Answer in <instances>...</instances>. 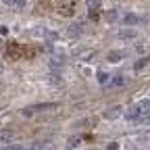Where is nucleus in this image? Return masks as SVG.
<instances>
[{"label": "nucleus", "mask_w": 150, "mask_h": 150, "mask_svg": "<svg viewBox=\"0 0 150 150\" xmlns=\"http://www.w3.org/2000/svg\"><path fill=\"white\" fill-rule=\"evenodd\" d=\"M67 146H69V148H77V146H79V138H69Z\"/></svg>", "instance_id": "14"}, {"label": "nucleus", "mask_w": 150, "mask_h": 150, "mask_svg": "<svg viewBox=\"0 0 150 150\" xmlns=\"http://www.w3.org/2000/svg\"><path fill=\"white\" fill-rule=\"evenodd\" d=\"M121 59H123V52H121V50H110V52L106 54V61H108V63H119Z\"/></svg>", "instance_id": "5"}, {"label": "nucleus", "mask_w": 150, "mask_h": 150, "mask_svg": "<svg viewBox=\"0 0 150 150\" xmlns=\"http://www.w3.org/2000/svg\"><path fill=\"white\" fill-rule=\"evenodd\" d=\"M11 136H13L11 131H0V142H6V140H8Z\"/></svg>", "instance_id": "16"}, {"label": "nucleus", "mask_w": 150, "mask_h": 150, "mask_svg": "<svg viewBox=\"0 0 150 150\" xmlns=\"http://www.w3.org/2000/svg\"><path fill=\"white\" fill-rule=\"evenodd\" d=\"M125 81H127V79L123 77V75H115V77L110 79V86H123Z\"/></svg>", "instance_id": "11"}, {"label": "nucleus", "mask_w": 150, "mask_h": 150, "mask_svg": "<svg viewBox=\"0 0 150 150\" xmlns=\"http://www.w3.org/2000/svg\"><path fill=\"white\" fill-rule=\"evenodd\" d=\"M140 108H142L144 115H146V112H150V100H142V102H140Z\"/></svg>", "instance_id": "13"}, {"label": "nucleus", "mask_w": 150, "mask_h": 150, "mask_svg": "<svg viewBox=\"0 0 150 150\" xmlns=\"http://www.w3.org/2000/svg\"><path fill=\"white\" fill-rule=\"evenodd\" d=\"M6 33H8V29H6V27L2 25V27H0V35H6Z\"/></svg>", "instance_id": "21"}, {"label": "nucleus", "mask_w": 150, "mask_h": 150, "mask_svg": "<svg viewBox=\"0 0 150 150\" xmlns=\"http://www.w3.org/2000/svg\"><path fill=\"white\" fill-rule=\"evenodd\" d=\"M98 81H100L102 86H104V83H108V81H110V75H108V73H104V71H98Z\"/></svg>", "instance_id": "12"}, {"label": "nucleus", "mask_w": 150, "mask_h": 150, "mask_svg": "<svg viewBox=\"0 0 150 150\" xmlns=\"http://www.w3.org/2000/svg\"><path fill=\"white\" fill-rule=\"evenodd\" d=\"M86 4H88V13H98L100 0H86Z\"/></svg>", "instance_id": "8"}, {"label": "nucleus", "mask_w": 150, "mask_h": 150, "mask_svg": "<svg viewBox=\"0 0 150 150\" xmlns=\"http://www.w3.org/2000/svg\"><path fill=\"white\" fill-rule=\"evenodd\" d=\"M63 65V56H59V59H52L50 61V67H61Z\"/></svg>", "instance_id": "15"}, {"label": "nucleus", "mask_w": 150, "mask_h": 150, "mask_svg": "<svg viewBox=\"0 0 150 150\" xmlns=\"http://www.w3.org/2000/svg\"><path fill=\"white\" fill-rule=\"evenodd\" d=\"M79 125H81V127H92V125H94V119H86V121H81Z\"/></svg>", "instance_id": "17"}, {"label": "nucleus", "mask_w": 150, "mask_h": 150, "mask_svg": "<svg viewBox=\"0 0 150 150\" xmlns=\"http://www.w3.org/2000/svg\"><path fill=\"white\" fill-rule=\"evenodd\" d=\"M106 150H119V144H117V142H110V144L106 146Z\"/></svg>", "instance_id": "18"}, {"label": "nucleus", "mask_w": 150, "mask_h": 150, "mask_svg": "<svg viewBox=\"0 0 150 150\" xmlns=\"http://www.w3.org/2000/svg\"><path fill=\"white\" fill-rule=\"evenodd\" d=\"M144 115L142 112V108H140V104H134V106H129L125 112H123V117L127 119V121H138L140 117Z\"/></svg>", "instance_id": "1"}, {"label": "nucleus", "mask_w": 150, "mask_h": 150, "mask_svg": "<svg viewBox=\"0 0 150 150\" xmlns=\"http://www.w3.org/2000/svg\"><path fill=\"white\" fill-rule=\"evenodd\" d=\"M81 31H83V23H73V25L67 27V35L73 38V40H75V38H79Z\"/></svg>", "instance_id": "4"}, {"label": "nucleus", "mask_w": 150, "mask_h": 150, "mask_svg": "<svg viewBox=\"0 0 150 150\" xmlns=\"http://www.w3.org/2000/svg\"><path fill=\"white\" fill-rule=\"evenodd\" d=\"M2 2H4V4H15L17 0H2Z\"/></svg>", "instance_id": "22"}, {"label": "nucleus", "mask_w": 150, "mask_h": 150, "mask_svg": "<svg viewBox=\"0 0 150 150\" xmlns=\"http://www.w3.org/2000/svg\"><path fill=\"white\" fill-rule=\"evenodd\" d=\"M104 19H106V23H115L117 19H119V11H117V8L106 11V13H104Z\"/></svg>", "instance_id": "6"}, {"label": "nucleus", "mask_w": 150, "mask_h": 150, "mask_svg": "<svg viewBox=\"0 0 150 150\" xmlns=\"http://www.w3.org/2000/svg\"><path fill=\"white\" fill-rule=\"evenodd\" d=\"M15 6H17V8H23V6H25V0H17Z\"/></svg>", "instance_id": "20"}, {"label": "nucleus", "mask_w": 150, "mask_h": 150, "mask_svg": "<svg viewBox=\"0 0 150 150\" xmlns=\"http://www.w3.org/2000/svg\"><path fill=\"white\" fill-rule=\"evenodd\" d=\"M54 106H56V104H52V102H48V104H35V106L23 110V117H31L33 112H38V110H46V108H54Z\"/></svg>", "instance_id": "3"}, {"label": "nucleus", "mask_w": 150, "mask_h": 150, "mask_svg": "<svg viewBox=\"0 0 150 150\" xmlns=\"http://www.w3.org/2000/svg\"><path fill=\"white\" fill-rule=\"evenodd\" d=\"M4 150H25V148H23V146H17V144H15V146H6Z\"/></svg>", "instance_id": "19"}, {"label": "nucleus", "mask_w": 150, "mask_h": 150, "mask_svg": "<svg viewBox=\"0 0 150 150\" xmlns=\"http://www.w3.org/2000/svg\"><path fill=\"white\" fill-rule=\"evenodd\" d=\"M140 21V19H138V15H134V13H127L125 17H123V23H127V25H136Z\"/></svg>", "instance_id": "10"}, {"label": "nucleus", "mask_w": 150, "mask_h": 150, "mask_svg": "<svg viewBox=\"0 0 150 150\" xmlns=\"http://www.w3.org/2000/svg\"><path fill=\"white\" fill-rule=\"evenodd\" d=\"M104 119H117L119 115H123V106H119V104H115V106H110V108H106L104 112Z\"/></svg>", "instance_id": "2"}, {"label": "nucleus", "mask_w": 150, "mask_h": 150, "mask_svg": "<svg viewBox=\"0 0 150 150\" xmlns=\"http://www.w3.org/2000/svg\"><path fill=\"white\" fill-rule=\"evenodd\" d=\"M2 71H4V69H2V65H0V73H2Z\"/></svg>", "instance_id": "23"}, {"label": "nucleus", "mask_w": 150, "mask_h": 150, "mask_svg": "<svg viewBox=\"0 0 150 150\" xmlns=\"http://www.w3.org/2000/svg\"><path fill=\"white\" fill-rule=\"evenodd\" d=\"M136 35H138L136 29H121V31H119V38H121V40H134Z\"/></svg>", "instance_id": "7"}, {"label": "nucleus", "mask_w": 150, "mask_h": 150, "mask_svg": "<svg viewBox=\"0 0 150 150\" xmlns=\"http://www.w3.org/2000/svg\"><path fill=\"white\" fill-rule=\"evenodd\" d=\"M150 63V56H144V59H138L136 63H134V71H140V69H144L146 65Z\"/></svg>", "instance_id": "9"}]
</instances>
